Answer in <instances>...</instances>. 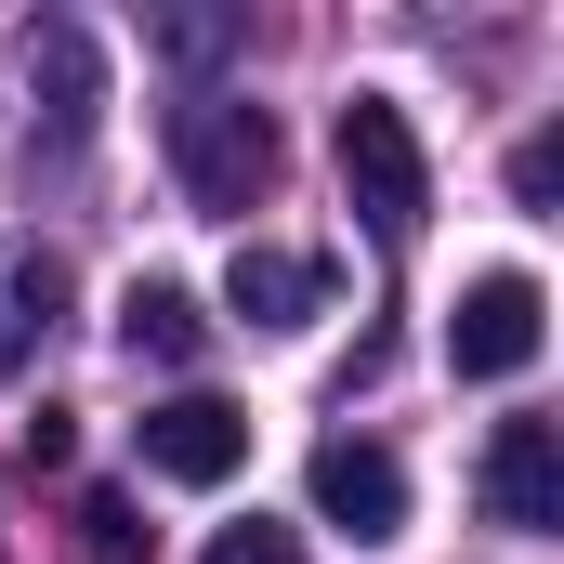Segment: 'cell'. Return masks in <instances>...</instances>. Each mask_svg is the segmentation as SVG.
<instances>
[{"label": "cell", "instance_id": "1", "mask_svg": "<svg viewBox=\"0 0 564 564\" xmlns=\"http://www.w3.org/2000/svg\"><path fill=\"white\" fill-rule=\"evenodd\" d=\"M341 197H355V224H368L381 250H408V237H421L433 158H421V132H408V106H394V93H355V106H341Z\"/></svg>", "mask_w": 564, "mask_h": 564}, {"label": "cell", "instance_id": "2", "mask_svg": "<svg viewBox=\"0 0 564 564\" xmlns=\"http://www.w3.org/2000/svg\"><path fill=\"white\" fill-rule=\"evenodd\" d=\"M171 171H184L197 210H250V197L276 184V119L237 106V93H184V106H171Z\"/></svg>", "mask_w": 564, "mask_h": 564}, {"label": "cell", "instance_id": "3", "mask_svg": "<svg viewBox=\"0 0 564 564\" xmlns=\"http://www.w3.org/2000/svg\"><path fill=\"white\" fill-rule=\"evenodd\" d=\"M539 341H552V302H539V276H512V263L473 276L459 315H446V368H459V381H525Z\"/></svg>", "mask_w": 564, "mask_h": 564}, {"label": "cell", "instance_id": "4", "mask_svg": "<svg viewBox=\"0 0 564 564\" xmlns=\"http://www.w3.org/2000/svg\"><path fill=\"white\" fill-rule=\"evenodd\" d=\"M144 473H158V486H237V473H250V408H224V394L144 408Z\"/></svg>", "mask_w": 564, "mask_h": 564}, {"label": "cell", "instance_id": "5", "mask_svg": "<svg viewBox=\"0 0 564 564\" xmlns=\"http://www.w3.org/2000/svg\"><path fill=\"white\" fill-rule=\"evenodd\" d=\"M315 512H328L341 539H408V473H394V446L328 433V446H315Z\"/></svg>", "mask_w": 564, "mask_h": 564}, {"label": "cell", "instance_id": "6", "mask_svg": "<svg viewBox=\"0 0 564 564\" xmlns=\"http://www.w3.org/2000/svg\"><path fill=\"white\" fill-rule=\"evenodd\" d=\"M486 512L525 525V539L564 525V433L552 421H499V446H486Z\"/></svg>", "mask_w": 564, "mask_h": 564}, {"label": "cell", "instance_id": "7", "mask_svg": "<svg viewBox=\"0 0 564 564\" xmlns=\"http://www.w3.org/2000/svg\"><path fill=\"white\" fill-rule=\"evenodd\" d=\"M224 302H237L250 328H315V315H328V263H315V250H263V237H250V250L224 263Z\"/></svg>", "mask_w": 564, "mask_h": 564}, {"label": "cell", "instance_id": "8", "mask_svg": "<svg viewBox=\"0 0 564 564\" xmlns=\"http://www.w3.org/2000/svg\"><path fill=\"white\" fill-rule=\"evenodd\" d=\"M119 341H132V355H158V368H197V341H210V315H197V302H184L171 276H144L132 302H119Z\"/></svg>", "mask_w": 564, "mask_h": 564}, {"label": "cell", "instance_id": "9", "mask_svg": "<svg viewBox=\"0 0 564 564\" xmlns=\"http://www.w3.org/2000/svg\"><path fill=\"white\" fill-rule=\"evenodd\" d=\"M40 79H53V132H79V119H93V93H106L79 26H40Z\"/></svg>", "mask_w": 564, "mask_h": 564}, {"label": "cell", "instance_id": "10", "mask_svg": "<svg viewBox=\"0 0 564 564\" xmlns=\"http://www.w3.org/2000/svg\"><path fill=\"white\" fill-rule=\"evenodd\" d=\"M0 302H13V315H0V368H13V355H26V328H53V302H66V263H53V250H26Z\"/></svg>", "mask_w": 564, "mask_h": 564}, {"label": "cell", "instance_id": "11", "mask_svg": "<svg viewBox=\"0 0 564 564\" xmlns=\"http://www.w3.org/2000/svg\"><path fill=\"white\" fill-rule=\"evenodd\" d=\"M197 564H302V539L250 512V525H224V539H210V552H197Z\"/></svg>", "mask_w": 564, "mask_h": 564}, {"label": "cell", "instance_id": "12", "mask_svg": "<svg viewBox=\"0 0 564 564\" xmlns=\"http://www.w3.org/2000/svg\"><path fill=\"white\" fill-rule=\"evenodd\" d=\"M79 539H93V552H106V564H132V552H144L132 499H79Z\"/></svg>", "mask_w": 564, "mask_h": 564}, {"label": "cell", "instance_id": "13", "mask_svg": "<svg viewBox=\"0 0 564 564\" xmlns=\"http://www.w3.org/2000/svg\"><path fill=\"white\" fill-rule=\"evenodd\" d=\"M552 184H564V144L539 132V144H525V158H512V197H525V210H552Z\"/></svg>", "mask_w": 564, "mask_h": 564}]
</instances>
